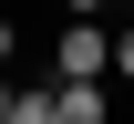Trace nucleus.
Segmentation results:
<instances>
[{
	"label": "nucleus",
	"mask_w": 134,
	"mask_h": 124,
	"mask_svg": "<svg viewBox=\"0 0 134 124\" xmlns=\"http://www.w3.org/2000/svg\"><path fill=\"white\" fill-rule=\"evenodd\" d=\"M10 52H21V31H10V10H0V62H10Z\"/></svg>",
	"instance_id": "6"
},
{
	"label": "nucleus",
	"mask_w": 134,
	"mask_h": 124,
	"mask_svg": "<svg viewBox=\"0 0 134 124\" xmlns=\"http://www.w3.org/2000/svg\"><path fill=\"white\" fill-rule=\"evenodd\" d=\"M114 83L134 93V31H114Z\"/></svg>",
	"instance_id": "4"
},
{
	"label": "nucleus",
	"mask_w": 134,
	"mask_h": 124,
	"mask_svg": "<svg viewBox=\"0 0 134 124\" xmlns=\"http://www.w3.org/2000/svg\"><path fill=\"white\" fill-rule=\"evenodd\" d=\"M62 93V124H114V93L103 83H52Z\"/></svg>",
	"instance_id": "3"
},
{
	"label": "nucleus",
	"mask_w": 134,
	"mask_h": 124,
	"mask_svg": "<svg viewBox=\"0 0 134 124\" xmlns=\"http://www.w3.org/2000/svg\"><path fill=\"white\" fill-rule=\"evenodd\" d=\"M0 114H10V83H0Z\"/></svg>",
	"instance_id": "7"
},
{
	"label": "nucleus",
	"mask_w": 134,
	"mask_h": 124,
	"mask_svg": "<svg viewBox=\"0 0 134 124\" xmlns=\"http://www.w3.org/2000/svg\"><path fill=\"white\" fill-rule=\"evenodd\" d=\"M0 124H62V93H52V72L41 83H10V114Z\"/></svg>",
	"instance_id": "2"
},
{
	"label": "nucleus",
	"mask_w": 134,
	"mask_h": 124,
	"mask_svg": "<svg viewBox=\"0 0 134 124\" xmlns=\"http://www.w3.org/2000/svg\"><path fill=\"white\" fill-rule=\"evenodd\" d=\"M114 72V31L103 21H62L52 31V83H103Z\"/></svg>",
	"instance_id": "1"
},
{
	"label": "nucleus",
	"mask_w": 134,
	"mask_h": 124,
	"mask_svg": "<svg viewBox=\"0 0 134 124\" xmlns=\"http://www.w3.org/2000/svg\"><path fill=\"white\" fill-rule=\"evenodd\" d=\"M103 10H114V0H62V21H103Z\"/></svg>",
	"instance_id": "5"
}]
</instances>
